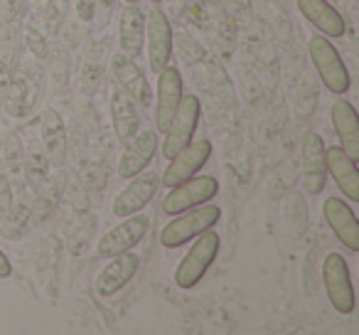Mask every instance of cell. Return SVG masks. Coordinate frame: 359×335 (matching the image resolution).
I'll list each match as a JSON object with an SVG mask.
<instances>
[{"label":"cell","instance_id":"1","mask_svg":"<svg viewBox=\"0 0 359 335\" xmlns=\"http://www.w3.org/2000/svg\"><path fill=\"white\" fill-rule=\"evenodd\" d=\"M222 222V207L205 202V205H197L192 210L172 215V220L163 227L160 232V244L165 249H180V247L190 244L197 235H202L205 230H212L215 225Z\"/></svg>","mask_w":359,"mask_h":335},{"label":"cell","instance_id":"17","mask_svg":"<svg viewBox=\"0 0 359 335\" xmlns=\"http://www.w3.org/2000/svg\"><path fill=\"white\" fill-rule=\"evenodd\" d=\"M325 165L327 176L334 180L344 197L349 202H359V168L357 160H352L339 145H327L325 150Z\"/></svg>","mask_w":359,"mask_h":335},{"label":"cell","instance_id":"7","mask_svg":"<svg viewBox=\"0 0 359 335\" xmlns=\"http://www.w3.org/2000/svg\"><path fill=\"white\" fill-rule=\"evenodd\" d=\"M172 22L163 8H153L145 15V52H148V67L153 74L170 65L172 60Z\"/></svg>","mask_w":359,"mask_h":335},{"label":"cell","instance_id":"16","mask_svg":"<svg viewBox=\"0 0 359 335\" xmlns=\"http://www.w3.org/2000/svg\"><path fill=\"white\" fill-rule=\"evenodd\" d=\"M111 72H114L121 89H126L133 96L135 104L143 106V109L153 104V91H150V84H148V79H145L143 70L138 67V62L130 60L128 55H123V52L118 50L116 55H111Z\"/></svg>","mask_w":359,"mask_h":335},{"label":"cell","instance_id":"3","mask_svg":"<svg viewBox=\"0 0 359 335\" xmlns=\"http://www.w3.org/2000/svg\"><path fill=\"white\" fill-rule=\"evenodd\" d=\"M308 52L310 60H313V67L318 72L320 81L327 86L332 94L342 96L349 91L352 86V77H349V70L344 65L339 50L332 45V40L325 35H315L313 40L308 42Z\"/></svg>","mask_w":359,"mask_h":335},{"label":"cell","instance_id":"11","mask_svg":"<svg viewBox=\"0 0 359 335\" xmlns=\"http://www.w3.org/2000/svg\"><path fill=\"white\" fill-rule=\"evenodd\" d=\"M158 89H155V126L158 131H163L170 126L175 111L180 106V99L185 96V81L180 74L177 67H165L158 72Z\"/></svg>","mask_w":359,"mask_h":335},{"label":"cell","instance_id":"6","mask_svg":"<svg viewBox=\"0 0 359 335\" xmlns=\"http://www.w3.org/2000/svg\"><path fill=\"white\" fill-rule=\"evenodd\" d=\"M219 195V183L212 176H192L190 180L180 183V185L170 188V192L163 197V215L172 217L180 212L192 210L197 205L212 202Z\"/></svg>","mask_w":359,"mask_h":335},{"label":"cell","instance_id":"22","mask_svg":"<svg viewBox=\"0 0 359 335\" xmlns=\"http://www.w3.org/2000/svg\"><path fill=\"white\" fill-rule=\"evenodd\" d=\"M143 42H145V15L138 6L123 8L118 18V45L121 52L128 55L130 60L138 62L143 55Z\"/></svg>","mask_w":359,"mask_h":335},{"label":"cell","instance_id":"19","mask_svg":"<svg viewBox=\"0 0 359 335\" xmlns=\"http://www.w3.org/2000/svg\"><path fill=\"white\" fill-rule=\"evenodd\" d=\"M298 11L313 27H318L320 35L325 37H342L347 32V22H344L342 13L332 8L327 0H298Z\"/></svg>","mask_w":359,"mask_h":335},{"label":"cell","instance_id":"5","mask_svg":"<svg viewBox=\"0 0 359 335\" xmlns=\"http://www.w3.org/2000/svg\"><path fill=\"white\" fill-rule=\"evenodd\" d=\"M202 121V101L195 94H185L180 99V106L175 111L172 121L165 129L163 140V158H172L180 148H185L197 133V126Z\"/></svg>","mask_w":359,"mask_h":335},{"label":"cell","instance_id":"28","mask_svg":"<svg viewBox=\"0 0 359 335\" xmlns=\"http://www.w3.org/2000/svg\"><path fill=\"white\" fill-rule=\"evenodd\" d=\"M27 111V81L15 79L8 89V114L22 116Z\"/></svg>","mask_w":359,"mask_h":335},{"label":"cell","instance_id":"33","mask_svg":"<svg viewBox=\"0 0 359 335\" xmlns=\"http://www.w3.org/2000/svg\"><path fill=\"white\" fill-rule=\"evenodd\" d=\"M150 3H153V6H160V3H163V0H150Z\"/></svg>","mask_w":359,"mask_h":335},{"label":"cell","instance_id":"25","mask_svg":"<svg viewBox=\"0 0 359 335\" xmlns=\"http://www.w3.org/2000/svg\"><path fill=\"white\" fill-rule=\"evenodd\" d=\"M27 222H30V210L20 202H13L6 210V220H3V227H0V235L6 239H20L27 232Z\"/></svg>","mask_w":359,"mask_h":335},{"label":"cell","instance_id":"10","mask_svg":"<svg viewBox=\"0 0 359 335\" xmlns=\"http://www.w3.org/2000/svg\"><path fill=\"white\" fill-rule=\"evenodd\" d=\"M128 185L116 195L114 200V215L116 217H130L135 212H143L145 207L153 202V197L158 195V188H160V176L158 173H138V176L128 178Z\"/></svg>","mask_w":359,"mask_h":335},{"label":"cell","instance_id":"31","mask_svg":"<svg viewBox=\"0 0 359 335\" xmlns=\"http://www.w3.org/2000/svg\"><path fill=\"white\" fill-rule=\"evenodd\" d=\"M11 274H13V264H11V259H8L6 251L0 249V279H8Z\"/></svg>","mask_w":359,"mask_h":335},{"label":"cell","instance_id":"13","mask_svg":"<svg viewBox=\"0 0 359 335\" xmlns=\"http://www.w3.org/2000/svg\"><path fill=\"white\" fill-rule=\"evenodd\" d=\"M327 143L320 133H305L300 165H303V185L310 195H320L327 188V165H325Z\"/></svg>","mask_w":359,"mask_h":335},{"label":"cell","instance_id":"27","mask_svg":"<svg viewBox=\"0 0 359 335\" xmlns=\"http://www.w3.org/2000/svg\"><path fill=\"white\" fill-rule=\"evenodd\" d=\"M104 81V62L96 60V55H91L84 62V72H81V84H84L86 94H94L99 89V84Z\"/></svg>","mask_w":359,"mask_h":335},{"label":"cell","instance_id":"23","mask_svg":"<svg viewBox=\"0 0 359 335\" xmlns=\"http://www.w3.org/2000/svg\"><path fill=\"white\" fill-rule=\"evenodd\" d=\"M3 165L8 178H13L15 183L25 180V145L18 133H11L3 140Z\"/></svg>","mask_w":359,"mask_h":335},{"label":"cell","instance_id":"29","mask_svg":"<svg viewBox=\"0 0 359 335\" xmlns=\"http://www.w3.org/2000/svg\"><path fill=\"white\" fill-rule=\"evenodd\" d=\"M13 205V190H11V178L6 171H0V212H6Z\"/></svg>","mask_w":359,"mask_h":335},{"label":"cell","instance_id":"12","mask_svg":"<svg viewBox=\"0 0 359 335\" xmlns=\"http://www.w3.org/2000/svg\"><path fill=\"white\" fill-rule=\"evenodd\" d=\"M123 145H126V148H123L121 160H118V176L123 178V180H128V178L143 173L145 168L153 163L155 155H158V148H160L158 131L143 129Z\"/></svg>","mask_w":359,"mask_h":335},{"label":"cell","instance_id":"30","mask_svg":"<svg viewBox=\"0 0 359 335\" xmlns=\"http://www.w3.org/2000/svg\"><path fill=\"white\" fill-rule=\"evenodd\" d=\"M76 6H79L81 20H91V15H94V0H79Z\"/></svg>","mask_w":359,"mask_h":335},{"label":"cell","instance_id":"21","mask_svg":"<svg viewBox=\"0 0 359 335\" xmlns=\"http://www.w3.org/2000/svg\"><path fill=\"white\" fill-rule=\"evenodd\" d=\"M40 131H42V145L47 150L50 165L62 168L67 160V126L65 119L57 109H45L40 116Z\"/></svg>","mask_w":359,"mask_h":335},{"label":"cell","instance_id":"15","mask_svg":"<svg viewBox=\"0 0 359 335\" xmlns=\"http://www.w3.org/2000/svg\"><path fill=\"white\" fill-rule=\"evenodd\" d=\"M138 269H140V256L133 254V251H123V254L111 256V261L96 276V294L101 298L116 296L133 281Z\"/></svg>","mask_w":359,"mask_h":335},{"label":"cell","instance_id":"2","mask_svg":"<svg viewBox=\"0 0 359 335\" xmlns=\"http://www.w3.org/2000/svg\"><path fill=\"white\" fill-rule=\"evenodd\" d=\"M219 249H222V237H219V232H215V227L205 230L202 235H197L195 239H192V247L187 249V254L182 256V261H180L177 269H175V284L182 291L195 289L207 276L210 266L217 261Z\"/></svg>","mask_w":359,"mask_h":335},{"label":"cell","instance_id":"24","mask_svg":"<svg viewBox=\"0 0 359 335\" xmlns=\"http://www.w3.org/2000/svg\"><path fill=\"white\" fill-rule=\"evenodd\" d=\"M25 178H30L35 185H40V183H45L50 178V158H47L42 140L37 138H32L25 145Z\"/></svg>","mask_w":359,"mask_h":335},{"label":"cell","instance_id":"26","mask_svg":"<svg viewBox=\"0 0 359 335\" xmlns=\"http://www.w3.org/2000/svg\"><path fill=\"white\" fill-rule=\"evenodd\" d=\"M40 192H37V200H35V217L37 220H45V217L52 215L57 205H60V197H62V190L57 183H52L47 178L45 183H40Z\"/></svg>","mask_w":359,"mask_h":335},{"label":"cell","instance_id":"20","mask_svg":"<svg viewBox=\"0 0 359 335\" xmlns=\"http://www.w3.org/2000/svg\"><path fill=\"white\" fill-rule=\"evenodd\" d=\"M332 126L339 138V148L352 160H359V114L347 99H337L332 104Z\"/></svg>","mask_w":359,"mask_h":335},{"label":"cell","instance_id":"32","mask_svg":"<svg viewBox=\"0 0 359 335\" xmlns=\"http://www.w3.org/2000/svg\"><path fill=\"white\" fill-rule=\"evenodd\" d=\"M126 3H128V6H138L140 0H126Z\"/></svg>","mask_w":359,"mask_h":335},{"label":"cell","instance_id":"14","mask_svg":"<svg viewBox=\"0 0 359 335\" xmlns=\"http://www.w3.org/2000/svg\"><path fill=\"white\" fill-rule=\"evenodd\" d=\"M323 217L344 249L359 251V220L349 202H344L342 197H327L323 205Z\"/></svg>","mask_w":359,"mask_h":335},{"label":"cell","instance_id":"9","mask_svg":"<svg viewBox=\"0 0 359 335\" xmlns=\"http://www.w3.org/2000/svg\"><path fill=\"white\" fill-rule=\"evenodd\" d=\"M148 232H150V217L140 215V212H135V215H130V217H123L121 225L111 227L99 239V256L111 259V256H116V254L130 251L133 247H138L140 242L148 237Z\"/></svg>","mask_w":359,"mask_h":335},{"label":"cell","instance_id":"8","mask_svg":"<svg viewBox=\"0 0 359 335\" xmlns=\"http://www.w3.org/2000/svg\"><path fill=\"white\" fill-rule=\"evenodd\" d=\"M212 158V140L210 138H192L185 148H180L177 153L170 158V165L163 173V185L175 188L180 183L190 180L192 176L202 171L207 160Z\"/></svg>","mask_w":359,"mask_h":335},{"label":"cell","instance_id":"18","mask_svg":"<svg viewBox=\"0 0 359 335\" xmlns=\"http://www.w3.org/2000/svg\"><path fill=\"white\" fill-rule=\"evenodd\" d=\"M111 121H114L116 138L121 143H128L135 133L140 131V111L133 96L121 86L111 89Z\"/></svg>","mask_w":359,"mask_h":335},{"label":"cell","instance_id":"4","mask_svg":"<svg viewBox=\"0 0 359 335\" xmlns=\"http://www.w3.org/2000/svg\"><path fill=\"white\" fill-rule=\"evenodd\" d=\"M323 284L325 294H327L330 303L337 313L349 315L357 306V296H354L352 274H349V264L339 251H330L323 261Z\"/></svg>","mask_w":359,"mask_h":335}]
</instances>
